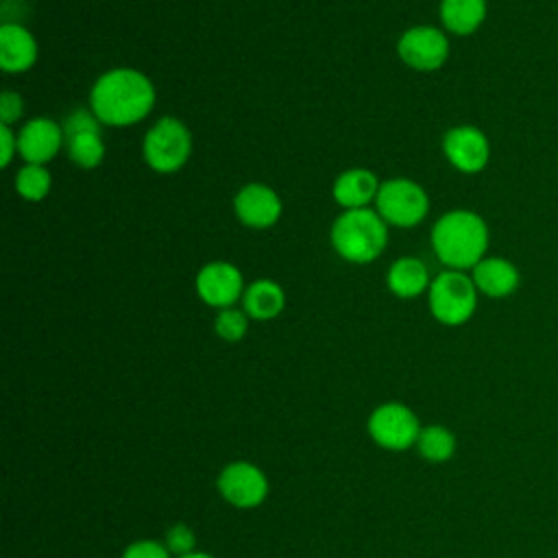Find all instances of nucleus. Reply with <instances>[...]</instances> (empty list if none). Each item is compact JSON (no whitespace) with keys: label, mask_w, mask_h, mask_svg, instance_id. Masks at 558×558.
<instances>
[{"label":"nucleus","mask_w":558,"mask_h":558,"mask_svg":"<svg viewBox=\"0 0 558 558\" xmlns=\"http://www.w3.org/2000/svg\"><path fill=\"white\" fill-rule=\"evenodd\" d=\"M89 105L94 116L109 126H129L144 120L155 105V87L133 68H116L98 76Z\"/></svg>","instance_id":"1"},{"label":"nucleus","mask_w":558,"mask_h":558,"mask_svg":"<svg viewBox=\"0 0 558 558\" xmlns=\"http://www.w3.org/2000/svg\"><path fill=\"white\" fill-rule=\"evenodd\" d=\"M432 248L449 270L473 268L486 257L488 227L475 211H447L432 227Z\"/></svg>","instance_id":"2"},{"label":"nucleus","mask_w":558,"mask_h":558,"mask_svg":"<svg viewBox=\"0 0 558 558\" xmlns=\"http://www.w3.org/2000/svg\"><path fill=\"white\" fill-rule=\"evenodd\" d=\"M386 220L368 209H347L331 227V244L336 253L353 264H368L386 248Z\"/></svg>","instance_id":"3"},{"label":"nucleus","mask_w":558,"mask_h":558,"mask_svg":"<svg viewBox=\"0 0 558 558\" xmlns=\"http://www.w3.org/2000/svg\"><path fill=\"white\" fill-rule=\"evenodd\" d=\"M432 316L449 327L464 325L477 307V288L462 270H442L427 290Z\"/></svg>","instance_id":"4"},{"label":"nucleus","mask_w":558,"mask_h":558,"mask_svg":"<svg viewBox=\"0 0 558 558\" xmlns=\"http://www.w3.org/2000/svg\"><path fill=\"white\" fill-rule=\"evenodd\" d=\"M192 153V135L187 126L166 116L157 120L144 137V159L157 172H177Z\"/></svg>","instance_id":"5"},{"label":"nucleus","mask_w":558,"mask_h":558,"mask_svg":"<svg viewBox=\"0 0 558 558\" xmlns=\"http://www.w3.org/2000/svg\"><path fill=\"white\" fill-rule=\"evenodd\" d=\"M375 205L377 214L395 227H414L429 209L425 190L410 179H390L381 183Z\"/></svg>","instance_id":"6"},{"label":"nucleus","mask_w":558,"mask_h":558,"mask_svg":"<svg viewBox=\"0 0 558 558\" xmlns=\"http://www.w3.org/2000/svg\"><path fill=\"white\" fill-rule=\"evenodd\" d=\"M368 434L379 447L390 451H403L416 445L421 425L416 414L408 405L390 401L373 410V414L368 416Z\"/></svg>","instance_id":"7"},{"label":"nucleus","mask_w":558,"mask_h":558,"mask_svg":"<svg viewBox=\"0 0 558 558\" xmlns=\"http://www.w3.org/2000/svg\"><path fill=\"white\" fill-rule=\"evenodd\" d=\"M100 120L94 116V111L76 109L70 113L63 122V140L70 159L78 168H96L105 157V142L100 135Z\"/></svg>","instance_id":"8"},{"label":"nucleus","mask_w":558,"mask_h":558,"mask_svg":"<svg viewBox=\"0 0 558 558\" xmlns=\"http://www.w3.org/2000/svg\"><path fill=\"white\" fill-rule=\"evenodd\" d=\"M397 52L405 65L421 72H432L447 61L449 39L436 26H414L401 35Z\"/></svg>","instance_id":"9"},{"label":"nucleus","mask_w":558,"mask_h":558,"mask_svg":"<svg viewBox=\"0 0 558 558\" xmlns=\"http://www.w3.org/2000/svg\"><path fill=\"white\" fill-rule=\"evenodd\" d=\"M218 493L235 508H255L268 495L264 471L251 462H231L218 475Z\"/></svg>","instance_id":"10"},{"label":"nucleus","mask_w":558,"mask_h":558,"mask_svg":"<svg viewBox=\"0 0 558 558\" xmlns=\"http://www.w3.org/2000/svg\"><path fill=\"white\" fill-rule=\"evenodd\" d=\"M442 153L456 170L464 174H475L486 168L490 159V144L482 129L460 124L445 133Z\"/></svg>","instance_id":"11"},{"label":"nucleus","mask_w":558,"mask_h":558,"mask_svg":"<svg viewBox=\"0 0 558 558\" xmlns=\"http://www.w3.org/2000/svg\"><path fill=\"white\" fill-rule=\"evenodd\" d=\"M196 292L207 305L227 310L240 296H244V281H242L240 270L233 264L211 262L198 270Z\"/></svg>","instance_id":"12"},{"label":"nucleus","mask_w":558,"mask_h":558,"mask_svg":"<svg viewBox=\"0 0 558 558\" xmlns=\"http://www.w3.org/2000/svg\"><path fill=\"white\" fill-rule=\"evenodd\" d=\"M61 144H65L63 129L50 118H33L17 133V153L26 163L44 166L59 153Z\"/></svg>","instance_id":"13"},{"label":"nucleus","mask_w":558,"mask_h":558,"mask_svg":"<svg viewBox=\"0 0 558 558\" xmlns=\"http://www.w3.org/2000/svg\"><path fill=\"white\" fill-rule=\"evenodd\" d=\"M235 216L242 225L253 229H266L272 227L281 216V201L275 190H270L264 183H248L244 185L235 201Z\"/></svg>","instance_id":"14"},{"label":"nucleus","mask_w":558,"mask_h":558,"mask_svg":"<svg viewBox=\"0 0 558 558\" xmlns=\"http://www.w3.org/2000/svg\"><path fill=\"white\" fill-rule=\"evenodd\" d=\"M471 279L477 292L490 299H504L517 292L521 275L519 268L506 257H484L471 268Z\"/></svg>","instance_id":"15"},{"label":"nucleus","mask_w":558,"mask_h":558,"mask_svg":"<svg viewBox=\"0 0 558 558\" xmlns=\"http://www.w3.org/2000/svg\"><path fill=\"white\" fill-rule=\"evenodd\" d=\"M37 61V41L20 24L0 28V68L4 72H24Z\"/></svg>","instance_id":"16"},{"label":"nucleus","mask_w":558,"mask_h":558,"mask_svg":"<svg viewBox=\"0 0 558 558\" xmlns=\"http://www.w3.org/2000/svg\"><path fill=\"white\" fill-rule=\"evenodd\" d=\"M379 181L366 168L344 170L333 183V198L344 209H362L377 198Z\"/></svg>","instance_id":"17"},{"label":"nucleus","mask_w":558,"mask_h":558,"mask_svg":"<svg viewBox=\"0 0 558 558\" xmlns=\"http://www.w3.org/2000/svg\"><path fill=\"white\" fill-rule=\"evenodd\" d=\"M242 303H244L246 316L255 320H270L281 314L286 305V294L279 283L270 279H257L244 290Z\"/></svg>","instance_id":"18"},{"label":"nucleus","mask_w":558,"mask_h":558,"mask_svg":"<svg viewBox=\"0 0 558 558\" xmlns=\"http://www.w3.org/2000/svg\"><path fill=\"white\" fill-rule=\"evenodd\" d=\"M486 20V0H440V22L449 33L471 35Z\"/></svg>","instance_id":"19"},{"label":"nucleus","mask_w":558,"mask_h":558,"mask_svg":"<svg viewBox=\"0 0 558 558\" xmlns=\"http://www.w3.org/2000/svg\"><path fill=\"white\" fill-rule=\"evenodd\" d=\"M388 288L392 294L401 299L418 296L423 290H429V275L421 259L416 257H401L388 268Z\"/></svg>","instance_id":"20"},{"label":"nucleus","mask_w":558,"mask_h":558,"mask_svg":"<svg viewBox=\"0 0 558 558\" xmlns=\"http://www.w3.org/2000/svg\"><path fill=\"white\" fill-rule=\"evenodd\" d=\"M416 449L429 462H447L456 453V436L445 425H427L421 427Z\"/></svg>","instance_id":"21"},{"label":"nucleus","mask_w":558,"mask_h":558,"mask_svg":"<svg viewBox=\"0 0 558 558\" xmlns=\"http://www.w3.org/2000/svg\"><path fill=\"white\" fill-rule=\"evenodd\" d=\"M50 172L39 163H26L15 174V190L26 201H41L50 192Z\"/></svg>","instance_id":"22"},{"label":"nucleus","mask_w":558,"mask_h":558,"mask_svg":"<svg viewBox=\"0 0 558 558\" xmlns=\"http://www.w3.org/2000/svg\"><path fill=\"white\" fill-rule=\"evenodd\" d=\"M216 333L227 340V342H238L244 338L246 329H248V318H246V312H240V310H233V307H227V310H220V314L216 316Z\"/></svg>","instance_id":"23"},{"label":"nucleus","mask_w":558,"mask_h":558,"mask_svg":"<svg viewBox=\"0 0 558 558\" xmlns=\"http://www.w3.org/2000/svg\"><path fill=\"white\" fill-rule=\"evenodd\" d=\"M166 547L170 554L185 556L194 551V532L185 523H177L166 532Z\"/></svg>","instance_id":"24"},{"label":"nucleus","mask_w":558,"mask_h":558,"mask_svg":"<svg viewBox=\"0 0 558 558\" xmlns=\"http://www.w3.org/2000/svg\"><path fill=\"white\" fill-rule=\"evenodd\" d=\"M122 558H170V551L166 545L144 538V541H135L131 543L124 551Z\"/></svg>","instance_id":"25"},{"label":"nucleus","mask_w":558,"mask_h":558,"mask_svg":"<svg viewBox=\"0 0 558 558\" xmlns=\"http://www.w3.org/2000/svg\"><path fill=\"white\" fill-rule=\"evenodd\" d=\"M24 111V102L15 92H2L0 96V124L11 126Z\"/></svg>","instance_id":"26"},{"label":"nucleus","mask_w":558,"mask_h":558,"mask_svg":"<svg viewBox=\"0 0 558 558\" xmlns=\"http://www.w3.org/2000/svg\"><path fill=\"white\" fill-rule=\"evenodd\" d=\"M0 150H2V166H9L11 157L17 153V135L7 124H0Z\"/></svg>","instance_id":"27"},{"label":"nucleus","mask_w":558,"mask_h":558,"mask_svg":"<svg viewBox=\"0 0 558 558\" xmlns=\"http://www.w3.org/2000/svg\"><path fill=\"white\" fill-rule=\"evenodd\" d=\"M179 558H214V556H209V554H203V551H190V554H185V556H179Z\"/></svg>","instance_id":"28"}]
</instances>
